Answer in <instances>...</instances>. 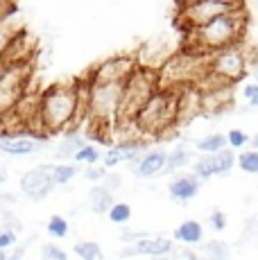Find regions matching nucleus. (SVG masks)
I'll return each mask as SVG.
<instances>
[{
	"instance_id": "1",
	"label": "nucleus",
	"mask_w": 258,
	"mask_h": 260,
	"mask_svg": "<svg viewBox=\"0 0 258 260\" xmlns=\"http://www.w3.org/2000/svg\"><path fill=\"white\" fill-rule=\"evenodd\" d=\"M247 25L245 7H238L233 12L220 14V16L211 18V21L197 25V27L186 29V50H195V52L211 54L220 48L233 46L242 39Z\"/></svg>"
},
{
	"instance_id": "2",
	"label": "nucleus",
	"mask_w": 258,
	"mask_h": 260,
	"mask_svg": "<svg viewBox=\"0 0 258 260\" xmlns=\"http://www.w3.org/2000/svg\"><path fill=\"white\" fill-rule=\"evenodd\" d=\"M77 98L75 82L71 84H52L50 88L41 91V104H39V118L48 134L71 132L75 129Z\"/></svg>"
},
{
	"instance_id": "3",
	"label": "nucleus",
	"mask_w": 258,
	"mask_h": 260,
	"mask_svg": "<svg viewBox=\"0 0 258 260\" xmlns=\"http://www.w3.org/2000/svg\"><path fill=\"white\" fill-rule=\"evenodd\" d=\"M206 73H208V54L195 52V50H183L179 54L168 57L156 68L158 88L179 91L183 86H197Z\"/></svg>"
},
{
	"instance_id": "4",
	"label": "nucleus",
	"mask_w": 258,
	"mask_h": 260,
	"mask_svg": "<svg viewBox=\"0 0 258 260\" xmlns=\"http://www.w3.org/2000/svg\"><path fill=\"white\" fill-rule=\"evenodd\" d=\"M177 91L156 88L150 98L143 102V107L134 116V124L141 132V136H158L166 129L177 127Z\"/></svg>"
},
{
	"instance_id": "5",
	"label": "nucleus",
	"mask_w": 258,
	"mask_h": 260,
	"mask_svg": "<svg viewBox=\"0 0 258 260\" xmlns=\"http://www.w3.org/2000/svg\"><path fill=\"white\" fill-rule=\"evenodd\" d=\"M122 102V82H107V84H91L88 91V113L93 132H111L113 122L118 120Z\"/></svg>"
},
{
	"instance_id": "6",
	"label": "nucleus",
	"mask_w": 258,
	"mask_h": 260,
	"mask_svg": "<svg viewBox=\"0 0 258 260\" xmlns=\"http://www.w3.org/2000/svg\"><path fill=\"white\" fill-rule=\"evenodd\" d=\"M156 88H158V75L154 68L136 66V71L122 82V102H120L118 120H132L136 116L138 109L143 107V102H145Z\"/></svg>"
},
{
	"instance_id": "7",
	"label": "nucleus",
	"mask_w": 258,
	"mask_h": 260,
	"mask_svg": "<svg viewBox=\"0 0 258 260\" xmlns=\"http://www.w3.org/2000/svg\"><path fill=\"white\" fill-rule=\"evenodd\" d=\"M249 63H254V57L247 52V46H242L240 41L208 54V73L229 84H236L238 79L245 77Z\"/></svg>"
},
{
	"instance_id": "8",
	"label": "nucleus",
	"mask_w": 258,
	"mask_h": 260,
	"mask_svg": "<svg viewBox=\"0 0 258 260\" xmlns=\"http://www.w3.org/2000/svg\"><path fill=\"white\" fill-rule=\"evenodd\" d=\"M32 75V61L29 63H9L0 68V116L18 102L25 93L27 79Z\"/></svg>"
},
{
	"instance_id": "9",
	"label": "nucleus",
	"mask_w": 258,
	"mask_h": 260,
	"mask_svg": "<svg viewBox=\"0 0 258 260\" xmlns=\"http://www.w3.org/2000/svg\"><path fill=\"white\" fill-rule=\"evenodd\" d=\"M238 7H242V0H192L181 7V23L186 25V29L197 27V25L211 21L220 14L233 12Z\"/></svg>"
},
{
	"instance_id": "10",
	"label": "nucleus",
	"mask_w": 258,
	"mask_h": 260,
	"mask_svg": "<svg viewBox=\"0 0 258 260\" xmlns=\"http://www.w3.org/2000/svg\"><path fill=\"white\" fill-rule=\"evenodd\" d=\"M136 57L134 54H116V57L104 59L102 63L91 68L88 82L91 84H107V82H125V79L136 71Z\"/></svg>"
},
{
	"instance_id": "11",
	"label": "nucleus",
	"mask_w": 258,
	"mask_h": 260,
	"mask_svg": "<svg viewBox=\"0 0 258 260\" xmlns=\"http://www.w3.org/2000/svg\"><path fill=\"white\" fill-rule=\"evenodd\" d=\"M37 52H39V39L34 34H29L25 27H21L7 41L3 54H0V63L3 66H9V63H29L34 61Z\"/></svg>"
},
{
	"instance_id": "12",
	"label": "nucleus",
	"mask_w": 258,
	"mask_h": 260,
	"mask_svg": "<svg viewBox=\"0 0 258 260\" xmlns=\"http://www.w3.org/2000/svg\"><path fill=\"white\" fill-rule=\"evenodd\" d=\"M54 188V179H52V163H43V166L32 168L29 172H25L21 177V190L27 199L32 202H41Z\"/></svg>"
},
{
	"instance_id": "13",
	"label": "nucleus",
	"mask_w": 258,
	"mask_h": 260,
	"mask_svg": "<svg viewBox=\"0 0 258 260\" xmlns=\"http://www.w3.org/2000/svg\"><path fill=\"white\" fill-rule=\"evenodd\" d=\"M233 166H236L233 152L222 147V149H217V152H208V156L195 161V174L200 179H211V177H215V174H229Z\"/></svg>"
},
{
	"instance_id": "14",
	"label": "nucleus",
	"mask_w": 258,
	"mask_h": 260,
	"mask_svg": "<svg viewBox=\"0 0 258 260\" xmlns=\"http://www.w3.org/2000/svg\"><path fill=\"white\" fill-rule=\"evenodd\" d=\"M200 190H202V179L197 177V174H181V177H177L175 181L168 186L170 197L181 204L195 199L197 194H200Z\"/></svg>"
},
{
	"instance_id": "15",
	"label": "nucleus",
	"mask_w": 258,
	"mask_h": 260,
	"mask_svg": "<svg viewBox=\"0 0 258 260\" xmlns=\"http://www.w3.org/2000/svg\"><path fill=\"white\" fill-rule=\"evenodd\" d=\"M37 149H41V141L29 136H0V152L9 156H29Z\"/></svg>"
},
{
	"instance_id": "16",
	"label": "nucleus",
	"mask_w": 258,
	"mask_h": 260,
	"mask_svg": "<svg viewBox=\"0 0 258 260\" xmlns=\"http://www.w3.org/2000/svg\"><path fill=\"white\" fill-rule=\"evenodd\" d=\"M163 163H166V152L163 149H150L136 161V177L138 179H152L163 172Z\"/></svg>"
},
{
	"instance_id": "17",
	"label": "nucleus",
	"mask_w": 258,
	"mask_h": 260,
	"mask_svg": "<svg viewBox=\"0 0 258 260\" xmlns=\"http://www.w3.org/2000/svg\"><path fill=\"white\" fill-rule=\"evenodd\" d=\"M172 240L161 238V236H143L136 240L134 244V251L141 253V256H168L172 251Z\"/></svg>"
},
{
	"instance_id": "18",
	"label": "nucleus",
	"mask_w": 258,
	"mask_h": 260,
	"mask_svg": "<svg viewBox=\"0 0 258 260\" xmlns=\"http://www.w3.org/2000/svg\"><path fill=\"white\" fill-rule=\"evenodd\" d=\"M202 238H204V229L197 219H186L175 231V240H179L183 244H200Z\"/></svg>"
},
{
	"instance_id": "19",
	"label": "nucleus",
	"mask_w": 258,
	"mask_h": 260,
	"mask_svg": "<svg viewBox=\"0 0 258 260\" xmlns=\"http://www.w3.org/2000/svg\"><path fill=\"white\" fill-rule=\"evenodd\" d=\"M88 199H91V208L95 213H107L109 206L113 204V192H109V190L102 186H95L88 192Z\"/></svg>"
},
{
	"instance_id": "20",
	"label": "nucleus",
	"mask_w": 258,
	"mask_h": 260,
	"mask_svg": "<svg viewBox=\"0 0 258 260\" xmlns=\"http://www.w3.org/2000/svg\"><path fill=\"white\" fill-rule=\"evenodd\" d=\"M16 14L18 12H14V14H9V16L0 18V54H3V50H5V46H7L9 39H12L14 34L23 27V23L16 21Z\"/></svg>"
},
{
	"instance_id": "21",
	"label": "nucleus",
	"mask_w": 258,
	"mask_h": 260,
	"mask_svg": "<svg viewBox=\"0 0 258 260\" xmlns=\"http://www.w3.org/2000/svg\"><path fill=\"white\" fill-rule=\"evenodd\" d=\"M84 143H86V141H84V136H79V134L63 136L61 141H59V145H57V156L59 158H73V154H75Z\"/></svg>"
},
{
	"instance_id": "22",
	"label": "nucleus",
	"mask_w": 258,
	"mask_h": 260,
	"mask_svg": "<svg viewBox=\"0 0 258 260\" xmlns=\"http://www.w3.org/2000/svg\"><path fill=\"white\" fill-rule=\"evenodd\" d=\"M190 163V152L186 149H177L172 154H166V163H163V172H177V170H183Z\"/></svg>"
},
{
	"instance_id": "23",
	"label": "nucleus",
	"mask_w": 258,
	"mask_h": 260,
	"mask_svg": "<svg viewBox=\"0 0 258 260\" xmlns=\"http://www.w3.org/2000/svg\"><path fill=\"white\" fill-rule=\"evenodd\" d=\"M102 156L100 147L98 145H91V143H84L82 147L77 149L75 154H73V161L75 163H88V166H93V163H98Z\"/></svg>"
},
{
	"instance_id": "24",
	"label": "nucleus",
	"mask_w": 258,
	"mask_h": 260,
	"mask_svg": "<svg viewBox=\"0 0 258 260\" xmlns=\"http://www.w3.org/2000/svg\"><path fill=\"white\" fill-rule=\"evenodd\" d=\"M77 172H79V170H77L75 163H59V166H52L54 186H63V183H68Z\"/></svg>"
},
{
	"instance_id": "25",
	"label": "nucleus",
	"mask_w": 258,
	"mask_h": 260,
	"mask_svg": "<svg viewBox=\"0 0 258 260\" xmlns=\"http://www.w3.org/2000/svg\"><path fill=\"white\" fill-rule=\"evenodd\" d=\"M107 215L113 224H127L129 219H132V206L125 202H113L111 206H109Z\"/></svg>"
},
{
	"instance_id": "26",
	"label": "nucleus",
	"mask_w": 258,
	"mask_h": 260,
	"mask_svg": "<svg viewBox=\"0 0 258 260\" xmlns=\"http://www.w3.org/2000/svg\"><path fill=\"white\" fill-rule=\"evenodd\" d=\"M73 251H75V256L84 258V260H95V258H100V256H102L100 244L93 242V240H86V242H77Z\"/></svg>"
},
{
	"instance_id": "27",
	"label": "nucleus",
	"mask_w": 258,
	"mask_h": 260,
	"mask_svg": "<svg viewBox=\"0 0 258 260\" xmlns=\"http://www.w3.org/2000/svg\"><path fill=\"white\" fill-rule=\"evenodd\" d=\"M238 166L247 174H258V149H247L238 156Z\"/></svg>"
},
{
	"instance_id": "28",
	"label": "nucleus",
	"mask_w": 258,
	"mask_h": 260,
	"mask_svg": "<svg viewBox=\"0 0 258 260\" xmlns=\"http://www.w3.org/2000/svg\"><path fill=\"white\" fill-rule=\"evenodd\" d=\"M227 147V138L222 134H211V136H204L202 141H197V149L202 152H217V149Z\"/></svg>"
},
{
	"instance_id": "29",
	"label": "nucleus",
	"mask_w": 258,
	"mask_h": 260,
	"mask_svg": "<svg viewBox=\"0 0 258 260\" xmlns=\"http://www.w3.org/2000/svg\"><path fill=\"white\" fill-rule=\"evenodd\" d=\"M48 233H50L52 238H66L68 236V219L61 217V215H52L50 219H48Z\"/></svg>"
},
{
	"instance_id": "30",
	"label": "nucleus",
	"mask_w": 258,
	"mask_h": 260,
	"mask_svg": "<svg viewBox=\"0 0 258 260\" xmlns=\"http://www.w3.org/2000/svg\"><path fill=\"white\" fill-rule=\"evenodd\" d=\"M227 145H229L231 149H242L249 141V134H245L242 129H231L229 134H227Z\"/></svg>"
},
{
	"instance_id": "31",
	"label": "nucleus",
	"mask_w": 258,
	"mask_h": 260,
	"mask_svg": "<svg viewBox=\"0 0 258 260\" xmlns=\"http://www.w3.org/2000/svg\"><path fill=\"white\" fill-rule=\"evenodd\" d=\"M100 186L107 188L109 192H118L122 188V177L118 172H104V177L100 179Z\"/></svg>"
},
{
	"instance_id": "32",
	"label": "nucleus",
	"mask_w": 258,
	"mask_h": 260,
	"mask_svg": "<svg viewBox=\"0 0 258 260\" xmlns=\"http://www.w3.org/2000/svg\"><path fill=\"white\" fill-rule=\"evenodd\" d=\"M206 251L211 253L213 258H227L229 256V247H227V242H220V240H211V242L206 244Z\"/></svg>"
},
{
	"instance_id": "33",
	"label": "nucleus",
	"mask_w": 258,
	"mask_h": 260,
	"mask_svg": "<svg viewBox=\"0 0 258 260\" xmlns=\"http://www.w3.org/2000/svg\"><path fill=\"white\" fill-rule=\"evenodd\" d=\"M242 98L247 100V104H249L251 109L258 107V86H256L254 82H249L245 88H242Z\"/></svg>"
},
{
	"instance_id": "34",
	"label": "nucleus",
	"mask_w": 258,
	"mask_h": 260,
	"mask_svg": "<svg viewBox=\"0 0 258 260\" xmlns=\"http://www.w3.org/2000/svg\"><path fill=\"white\" fill-rule=\"evenodd\" d=\"M208 224H211L213 231H222V229H227V215L222 211H213L208 217Z\"/></svg>"
},
{
	"instance_id": "35",
	"label": "nucleus",
	"mask_w": 258,
	"mask_h": 260,
	"mask_svg": "<svg viewBox=\"0 0 258 260\" xmlns=\"http://www.w3.org/2000/svg\"><path fill=\"white\" fill-rule=\"evenodd\" d=\"M43 256L52 258V260H66L68 253L63 251L61 247H57V244H46V247H43Z\"/></svg>"
},
{
	"instance_id": "36",
	"label": "nucleus",
	"mask_w": 258,
	"mask_h": 260,
	"mask_svg": "<svg viewBox=\"0 0 258 260\" xmlns=\"http://www.w3.org/2000/svg\"><path fill=\"white\" fill-rule=\"evenodd\" d=\"M104 172H107V168H100L98 163H93L91 168L84 172V177L88 179V181H95V183H100V179L104 177Z\"/></svg>"
},
{
	"instance_id": "37",
	"label": "nucleus",
	"mask_w": 258,
	"mask_h": 260,
	"mask_svg": "<svg viewBox=\"0 0 258 260\" xmlns=\"http://www.w3.org/2000/svg\"><path fill=\"white\" fill-rule=\"evenodd\" d=\"M16 244V233L9 231V229H3L0 231V249H9Z\"/></svg>"
},
{
	"instance_id": "38",
	"label": "nucleus",
	"mask_w": 258,
	"mask_h": 260,
	"mask_svg": "<svg viewBox=\"0 0 258 260\" xmlns=\"http://www.w3.org/2000/svg\"><path fill=\"white\" fill-rule=\"evenodd\" d=\"M177 256H179V258H188V260H195V258H197V253L192 251V249H188V244H186V249H181V251L177 253Z\"/></svg>"
},
{
	"instance_id": "39",
	"label": "nucleus",
	"mask_w": 258,
	"mask_h": 260,
	"mask_svg": "<svg viewBox=\"0 0 258 260\" xmlns=\"http://www.w3.org/2000/svg\"><path fill=\"white\" fill-rule=\"evenodd\" d=\"M9 256H12V258H23V256H25V247H16L12 253H9Z\"/></svg>"
},
{
	"instance_id": "40",
	"label": "nucleus",
	"mask_w": 258,
	"mask_h": 260,
	"mask_svg": "<svg viewBox=\"0 0 258 260\" xmlns=\"http://www.w3.org/2000/svg\"><path fill=\"white\" fill-rule=\"evenodd\" d=\"M122 256H125V258H134V256H136V251H134V249H125V251H122Z\"/></svg>"
},
{
	"instance_id": "41",
	"label": "nucleus",
	"mask_w": 258,
	"mask_h": 260,
	"mask_svg": "<svg viewBox=\"0 0 258 260\" xmlns=\"http://www.w3.org/2000/svg\"><path fill=\"white\" fill-rule=\"evenodd\" d=\"M5 181H7V170L0 168V183H5Z\"/></svg>"
},
{
	"instance_id": "42",
	"label": "nucleus",
	"mask_w": 258,
	"mask_h": 260,
	"mask_svg": "<svg viewBox=\"0 0 258 260\" xmlns=\"http://www.w3.org/2000/svg\"><path fill=\"white\" fill-rule=\"evenodd\" d=\"M5 258H9V253H7V249H0V260H5Z\"/></svg>"
},
{
	"instance_id": "43",
	"label": "nucleus",
	"mask_w": 258,
	"mask_h": 260,
	"mask_svg": "<svg viewBox=\"0 0 258 260\" xmlns=\"http://www.w3.org/2000/svg\"><path fill=\"white\" fill-rule=\"evenodd\" d=\"M186 3H192V0H183V5H186Z\"/></svg>"
},
{
	"instance_id": "44",
	"label": "nucleus",
	"mask_w": 258,
	"mask_h": 260,
	"mask_svg": "<svg viewBox=\"0 0 258 260\" xmlns=\"http://www.w3.org/2000/svg\"><path fill=\"white\" fill-rule=\"evenodd\" d=\"M0 68H3V63H0Z\"/></svg>"
}]
</instances>
